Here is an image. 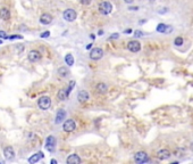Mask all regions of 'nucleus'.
Instances as JSON below:
<instances>
[{
  "label": "nucleus",
  "instance_id": "1",
  "mask_svg": "<svg viewBox=\"0 0 193 164\" xmlns=\"http://www.w3.org/2000/svg\"><path fill=\"white\" fill-rule=\"evenodd\" d=\"M38 106L41 108V109H43V111H47V109H49V107L51 106V99L49 98L48 96H42V97L38 100Z\"/></svg>",
  "mask_w": 193,
  "mask_h": 164
},
{
  "label": "nucleus",
  "instance_id": "2",
  "mask_svg": "<svg viewBox=\"0 0 193 164\" xmlns=\"http://www.w3.org/2000/svg\"><path fill=\"white\" fill-rule=\"evenodd\" d=\"M111 10H113V5L108 1H104L99 5V12L101 14L108 15L111 13Z\"/></svg>",
  "mask_w": 193,
  "mask_h": 164
},
{
  "label": "nucleus",
  "instance_id": "3",
  "mask_svg": "<svg viewBox=\"0 0 193 164\" xmlns=\"http://www.w3.org/2000/svg\"><path fill=\"white\" fill-rule=\"evenodd\" d=\"M104 56V50L101 48H93L90 52V58L92 61H99Z\"/></svg>",
  "mask_w": 193,
  "mask_h": 164
},
{
  "label": "nucleus",
  "instance_id": "4",
  "mask_svg": "<svg viewBox=\"0 0 193 164\" xmlns=\"http://www.w3.org/2000/svg\"><path fill=\"white\" fill-rule=\"evenodd\" d=\"M64 19L67 21V22H74L76 18V12L74 9H71V8H68L64 12Z\"/></svg>",
  "mask_w": 193,
  "mask_h": 164
},
{
  "label": "nucleus",
  "instance_id": "5",
  "mask_svg": "<svg viewBox=\"0 0 193 164\" xmlns=\"http://www.w3.org/2000/svg\"><path fill=\"white\" fill-rule=\"evenodd\" d=\"M134 161L137 163H146L149 161V157H148V154L146 152H137V154L134 155Z\"/></svg>",
  "mask_w": 193,
  "mask_h": 164
},
{
  "label": "nucleus",
  "instance_id": "6",
  "mask_svg": "<svg viewBox=\"0 0 193 164\" xmlns=\"http://www.w3.org/2000/svg\"><path fill=\"white\" fill-rule=\"evenodd\" d=\"M63 129H64V131L66 132H72L74 131L76 129V123L74 122V120H66V121L64 122V126H63Z\"/></svg>",
  "mask_w": 193,
  "mask_h": 164
},
{
  "label": "nucleus",
  "instance_id": "7",
  "mask_svg": "<svg viewBox=\"0 0 193 164\" xmlns=\"http://www.w3.org/2000/svg\"><path fill=\"white\" fill-rule=\"evenodd\" d=\"M127 48H128V50L132 52H137L141 50V43L137 41V40H132V41H130L128 45H127Z\"/></svg>",
  "mask_w": 193,
  "mask_h": 164
},
{
  "label": "nucleus",
  "instance_id": "8",
  "mask_svg": "<svg viewBox=\"0 0 193 164\" xmlns=\"http://www.w3.org/2000/svg\"><path fill=\"white\" fill-rule=\"evenodd\" d=\"M55 147H56V139H55V137L49 136L47 138V140H46V148L49 152H53Z\"/></svg>",
  "mask_w": 193,
  "mask_h": 164
},
{
  "label": "nucleus",
  "instance_id": "9",
  "mask_svg": "<svg viewBox=\"0 0 193 164\" xmlns=\"http://www.w3.org/2000/svg\"><path fill=\"white\" fill-rule=\"evenodd\" d=\"M27 58L30 62L34 63V62H38L41 59V54H40L38 50H31V52H28Z\"/></svg>",
  "mask_w": 193,
  "mask_h": 164
},
{
  "label": "nucleus",
  "instance_id": "10",
  "mask_svg": "<svg viewBox=\"0 0 193 164\" xmlns=\"http://www.w3.org/2000/svg\"><path fill=\"white\" fill-rule=\"evenodd\" d=\"M67 164H80L82 162V159H80V156L76 154H72L69 155L66 159Z\"/></svg>",
  "mask_w": 193,
  "mask_h": 164
},
{
  "label": "nucleus",
  "instance_id": "11",
  "mask_svg": "<svg viewBox=\"0 0 193 164\" xmlns=\"http://www.w3.org/2000/svg\"><path fill=\"white\" fill-rule=\"evenodd\" d=\"M157 157H158L160 161H165V159H168L170 157V152L168 149H161V150H159V152H158Z\"/></svg>",
  "mask_w": 193,
  "mask_h": 164
},
{
  "label": "nucleus",
  "instance_id": "12",
  "mask_svg": "<svg viewBox=\"0 0 193 164\" xmlns=\"http://www.w3.org/2000/svg\"><path fill=\"white\" fill-rule=\"evenodd\" d=\"M4 156H5L6 159H13L15 156V153H14V149H13V147L11 146H8V147H6L5 149H4Z\"/></svg>",
  "mask_w": 193,
  "mask_h": 164
},
{
  "label": "nucleus",
  "instance_id": "13",
  "mask_svg": "<svg viewBox=\"0 0 193 164\" xmlns=\"http://www.w3.org/2000/svg\"><path fill=\"white\" fill-rule=\"evenodd\" d=\"M52 22V16L50 14H42L40 17V23L43 25H48Z\"/></svg>",
  "mask_w": 193,
  "mask_h": 164
},
{
  "label": "nucleus",
  "instance_id": "14",
  "mask_svg": "<svg viewBox=\"0 0 193 164\" xmlns=\"http://www.w3.org/2000/svg\"><path fill=\"white\" fill-rule=\"evenodd\" d=\"M77 100H79L80 103H85L86 100H89V94H88V91H85V90L80 91L79 95H77Z\"/></svg>",
  "mask_w": 193,
  "mask_h": 164
},
{
  "label": "nucleus",
  "instance_id": "15",
  "mask_svg": "<svg viewBox=\"0 0 193 164\" xmlns=\"http://www.w3.org/2000/svg\"><path fill=\"white\" fill-rule=\"evenodd\" d=\"M65 116H66V112H65L64 109H59V111L57 112L56 120H55V122H56L57 124H59L60 122L64 121V119H65Z\"/></svg>",
  "mask_w": 193,
  "mask_h": 164
},
{
  "label": "nucleus",
  "instance_id": "16",
  "mask_svg": "<svg viewBox=\"0 0 193 164\" xmlns=\"http://www.w3.org/2000/svg\"><path fill=\"white\" fill-rule=\"evenodd\" d=\"M0 18L4 19V21H8L10 18V12L5 7L0 9Z\"/></svg>",
  "mask_w": 193,
  "mask_h": 164
},
{
  "label": "nucleus",
  "instance_id": "17",
  "mask_svg": "<svg viewBox=\"0 0 193 164\" xmlns=\"http://www.w3.org/2000/svg\"><path fill=\"white\" fill-rule=\"evenodd\" d=\"M42 157H43V153L42 152H39L37 154H34L33 156H31V157L28 159V162H30V163H37V162H39Z\"/></svg>",
  "mask_w": 193,
  "mask_h": 164
},
{
  "label": "nucleus",
  "instance_id": "18",
  "mask_svg": "<svg viewBox=\"0 0 193 164\" xmlns=\"http://www.w3.org/2000/svg\"><path fill=\"white\" fill-rule=\"evenodd\" d=\"M67 96H68V92H67V89H60L57 94V97L59 100H66Z\"/></svg>",
  "mask_w": 193,
  "mask_h": 164
},
{
  "label": "nucleus",
  "instance_id": "19",
  "mask_svg": "<svg viewBox=\"0 0 193 164\" xmlns=\"http://www.w3.org/2000/svg\"><path fill=\"white\" fill-rule=\"evenodd\" d=\"M58 74H59V76H61V78H66V76H68V74H69V71H68V69L67 67H59L58 69Z\"/></svg>",
  "mask_w": 193,
  "mask_h": 164
},
{
  "label": "nucleus",
  "instance_id": "20",
  "mask_svg": "<svg viewBox=\"0 0 193 164\" xmlns=\"http://www.w3.org/2000/svg\"><path fill=\"white\" fill-rule=\"evenodd\" d=\"M107 85H105V83H102V82H100V83H98L97 85V91L99 92V94H105L106 91H107Z\"/></svg>",
  "mask_w": 193,
  "mask_h": 164
},
{
  "label": "nucleus",
  "instance_id": "21",
  "mask_svg": "<svg viewBox=\"0 0 193 164\" xmlns=\"http://www.w3.org/2000/svg\"><path fill=\"white\" fill-rule=\"evenodd\" d=\"M65 62H66V64L68 66L74 65V57L72 56L71 54H68V55H66V56H65Z\"/></svg>",
  "mask_w": 193,
  "mask_h": 164
},
{
  "label": "nucleus",
  "instance_id": "22",
  "mask_svg": "<svg viewBox=\"0 0 193 164\" xmlns=\"http://www.w3.org/2000/svg\"><path fill=\"white\" fill-rule=\"evenodd\" d=\"M167 28H168V26L165 25V24H159L158 28H157V31H158V32H166Z\"/></svg>",
  "mask_w": 193,
  "mask_h": 164
},
{
  "label": "nucleus",
  "instance_id": "23",
  "mask_svg": "<svg viewBox=\"0 0 193 164\" xmlns=\"http://www.w3.org/2000/svg\"><path fill=\"white\" fill-rule=\"evenodd\" d=\"M174 43H175V46H182V45H183V38L177 37L176 39H175Z\"/></svg>",
  "mask_w": 193,
  "mask_h": 164
},
{
  "label": "nucleus",
  "instance_id": "24",
  "mask_svg": "<svg viewBox=\"0 0 193 164\" xmlns=\"http://www.w3.org/2000/svg\"><path fill=\"white\" fill-rule=\"evenodd\" d=\"M75 87V81H71L69 82V85H68V88H67V92H68V95L71 94V91H72V89Z\"/></svg>",
  "mask_w": 193,
  "mask_h": 164
},
{
  "label": "nucleus",
  "instance_id": "25",
  "mask_svg": "<svg viewBox=\"0 0 193 164\" xmlns=\"http://www.w3.org/2000/svg\"><path fill=\"white\" fill-rule=\"evenodd\" d=\"M49 35H50V32H49V31H46V32L41 33V35H40V37L41 38H48Z\"/></svg>",
  "mask_w": 193,
  "mask_h": 164
},
{
  "label": "nucleus",
  "instance_id": "26",
  "mask_svg": "<svg viewBox=\"0 0 193 164\" xmlns=\"http://www.w3.org/2000/svg\"><path fill=\"white\" fill-rule=\"evenodd\" d=\"M0 38H2V39H7V38H9V37L6 34V32H4V31H0Z\"/></svg>",
  "mask_w": 193,
  "mask_h": 164
},
{
  "label": "nucleus",
  "instance_id": "27",
  "mask_svg": "<svg viewBox=\"0 0 193 164\" xmlns=\"http://www.w3.org/2000/svg\"><path fill=\"white\" fill-rule=\"evenodd\" d=\"M90 2H91V0H81V4H83V5H89Z\"/></svg>",
  "mask_w": 193,
  "mask_h": 164
},
{
  "label": "nucleus",
  "instance_id": "28",
  "mask_svg": "<svg viewBox=\"0 0 193 164\" xmlns=\"http://www.w3.org/2000/svg\"><path fill=\"white\" fill-rule=\"evenodd\" d=\"M23 37H21V35H10L9 39H11V40H14V39H22Z\"/></svg>",
  "mask_w": 193,
  "mask_h": 164
},
{
  "label": "nucleus",
  "instance_id": "29",
  "mask_svg": "<svg viewBox=\"0 0 193 164\" xmlns=\"http://www.w3.org/2000/svg\"><path fill=\"white\" fill-rule=\"evenodd\" d=\"M135 35H137V37H141V35H143V33H142L141 31H135Z\"/></svg>",
  "mask_w": 193,
  "mask_h": 164
},
{
  "label": "nucleus",
  "instance_id": "30",
  "mask_svg": "<svg viewBox=\"0 0 193 164\" xmlns=\"http://www.w3.org/2000/svg\"><path fill=\"white\" fill-rule=\"evenodd\" d=\"M116 38H118V34L117 33H114L113 35H111V39H116Z\"/></svg>",
  "mask_w": 193,
  "mask_h": 164
},
{
  "label": "nucleus",
  "instance_id": "31",
  "mask_svg": "<svg viewBox=\"0 0 193 164\" xmlns=\"http://www.w3.org/2000/svg\"><path fill=\"white\" fill-rule=\"evenodd\" d=\"M124 1H125L126 4H132V2H133V1H134V0H124Z\"/></svg>",
  "mask_w": 193,
  "mask_h": 164
},
{
  "label": "nucleus",
  "instance_id": "32",
  "mask_svg": "<svg viewBox=\"0 0 193 164\" xmlns=\"http://www.w3.org/2000/svg\"><path fill=\"white\" fill-rule=\"evenodd\" d=\"M124 32H125V33H131V32H132V30H131V28H128V30H125Z\"/></svg>",
  "mask_w": 193,
  "mask_h": 164
},
{
  "label": "nucleus",
  "instance_id": "33",
  "mask_svg": "<svg viewBox=\"0 0 193 164\" xmlns=\"http://www.w3.org/2000/svg\"><path fill=\"white\" fill-rule=\"evenodd\" d=\"M130 9H131V10H137L139 8H137V7H131Z\"/></svg>",
  "mask_w": 193,
  "mask_h": 164
},
{
  "label": "nucleus",
  "instance_id": "34",
  "mask_svg": "<svg viewBox=\"0 0 193 164\" xmlns=\"http://www.w3.org/2000/svg\"><path fill=\"white\" fill-rule=\"evenodd\" d=\"M51 163L52 164H57V161H56V159H51Z\"/></svg>",
  "mask_w": 193,
  "mask_h": 164
},
{
  "label": "nucleus",
  "instance_id": "35",
  "mask_svg": "<svg viewBox=\"0 0 193 164\" xmlns=\"http://www.w3.org/2000/svg\"><path fill=\"white\" fill-rule=\"evenodd\" d=\"M91 46H92V45H88V46H86V49H90V48H91Z\"/></svg>",
  "mask_w": 193,
  "mask_h": 164
},
{
  "label": "nucleus",
  "instance_id": "36",
  "mask_svg": "<svg viewBox=\"0 0 193 164\" xmlns=\"http://www.w3.org/2000/svg\"><path fill=\"white\" fill-rule=\"evenodd\" d=\"M0 43H1V40H0Z\"/></svg>",
  "mask_w": 193,
  "mask_h": 164
}]
</instances>
